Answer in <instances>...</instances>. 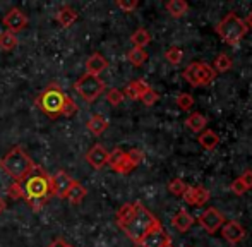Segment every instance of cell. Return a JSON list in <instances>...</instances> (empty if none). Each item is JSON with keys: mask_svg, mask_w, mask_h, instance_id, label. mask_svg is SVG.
<instances>
[{"mask_svg": "<svg viewBox=\"0 0 252 247\" xmlns=\"http://www.w3.org/2000/svg\"><path fill=\"white\" fill-rule=\"evenodd\" d=\"M165 247H175V246H173V244H172V241H170V242H168V244H166Z\"/></svg>", "mask_w": 252, "mask_h": 247, "instance_id": "obj_45", "label": "cell"}, {"mask_svg": "<svg viewBox=\"0 0 252 247\" xmlns=\"http://www.w3.org/2000/svg\"><path fill=\"white\" fill-rule=\"evenodd\" d=\"M194 223H196V220H194V216L187 210H180L179 213L173 215V218H172V227L175 228V230L182 232V234L189 230Z\"/></svg>", "mask_w": 252, "mask_h": 247, "instance_id": "obj_15", "label": "cell"}, {"mask_svg": "<svg viewBox=\"0 0 252 247\" xmlns=\"http://www.w3.org/2000/svg\"><path fill=\"white\" fill-rule=\"evenodd\" d=\"M86 161L93 168L100 170V168H103L106 165V161H108V151H106V148L103 146V144H94L86 153Z\"/></svg>", "mask_w": 252, "mask_h": 247, "instance_id": "obj_14", "label": "cell"}, {"mask_svg": "<svg viewBox=\"0 0 252 247\" xmlns=\"http://www.w3.org/2000/svg\"><path fill=\"white\" fill-rule=\"evenodd\" d=\"M130 84H132L134 88H136V91L139 93V100H141V96H143L144 93H146L148 90H151V86L146 83L144 79H136V81H130Z\"/></svg>", "mask_w": 252, "mask_h": 247, "instance_id": "obj_38", "label": "cell"}, {"mask_svg": "<svg viewBox=\"0 0 252 247\" xmlns=\"http://www.w3.org/2000/svg\"><path fill=\"white\" fill-rule=\"evenodd\" d=\"M124 93V96H127V98H130V100H139V93L136 91V88L132 86V84H127L126 86V90L122 91Z\"/></svg>", "mask_w": 252, "mask_h": 247, "instance_id": "obj_40", "label": "cell"}, {"mask_svg": "<svg viewBox=\"0 0 252 247\" xmlns=\"http://www.w3.org/2000/svg\"><path fill=\"white\" fill-rule=\"evenodd\" d=\"M9 196L12 199H24V192H23V187H21L19 182H12L9 185Z\"/></svg>", "mask_w": 252, "mask_h": 247, "instance_id": "obj_37", "label": "cell"}, {"mask_svg": "<svg viewBox=\"0 0 252 247\" xmlns=\"http://www.w3.org/2000/svg\"><path fill=\"white\" fill-rule=\"evenodd\" d=\"M124 93L120 90H117V88H112V90L106 91V101H108L110 105H113V107H119L120 103L124 101Z\"/></svg>", "mask_w": 252, "mask_h": 247, "instance_id": "obj_32", "label": "cell"}, {"mask_svg": "<svg viewBox=\"0 0 252 247\" xmlns=\"http://www.w3.org/2000/svg\"><path fill=\"white\" fill-rule=\"evenodd\" d=\"M170 241H172L170 235L163 230L161 223H158L155 228H151V230L144 235L143 241H141L137 246L139 247H165Z\"/></svg>", "mask_w": 252, "mask_h": 247, "instance_id": "obj_11", "label": "cell"}, {"mask_svg": "<svg viewBox=\"0 0 252 247\" xmlns=\"http://www.w3.org/2000/svg\"><path fill=\"white\" fill-rule=\"evenodd\" d=\"M74 184V179L67 172L59 170L57 174L50 175V190L52 196H57L59 199H65L70 185Z\"/></svg>", "mask_w": 252, "mask_h": 247, "instance_id": "obj_9", "label": "cell"}, {"mask_svg": "<svg viewBox=\"0 0 252 247\" xmlns=\"http://www.w3.org/2000/svg\"><path fill=\"white\" fill-rule=\"evenodd\" d=\"M86 194H88L86 187L81 184V182H76V181H74V184L70 185L69 192H67V197H65V199L69 201L70 204H79L81 201H83L84 197H86Z\"/></svg>", "mask_w": 252, "mask_h": 247, "instance_id": "obj_21", "label": "cell"}, {"mask_svg": "<svg viewBox=\"0 0 252 247\" xmlns=\"http://www.w3.org/2000/svg\"><path fill=\"white\" fill-rule=\"evenodd\" d=\"M134 208H136V204L134 203H126L124 206H120V210L117 211V225H119L120 228L124 227V225H127V221L132 218L134 215Z\"/></svg>", "mask_w": 252, "mask_h": 247, "instance_id": "obj_24", "label": "cell"}, {"mask_svg": "<svg viewBox=\"0 0 252 247\" xmlns=\"http://www.w3.org/2000/svg\"><path fill=\"white\" fill-rule=\"evenodd\" d=\"M130 41H132V45L136 48H144L146 45H150V41H151L150 31L144 30V28H139V30H136L130 34Z\"/></svg>", "mask_w": 252, "mask_h": 247, "instance_id": "obj_23", "label": "cell"}, {"mask_svg": "<svg viewBox=\"0 0 252 247\" xmlns=\"http://www.w3.org/2000/svg\"><path fill=\"white\" fill-rule=\"evenodd\" d=\"M197 141H199V144L204 150H208V151H211V150H215L216 146L220 144V137H218V134L215 132V130H202V132L199 134V137H197Z\"/></svg>", "mask_w": 252, "mask_h": 247, "instance_id": "obj_20", "label": "cell"}, {"mask_svg": "<svg viewBox=\"0 0 252 247\" xmlns=\"http://www.w3.org/2000/svg\"><path fill=\"white\" fill-rule=\"evenodd\" d=\"M47 247H74V246H70L69 242H65L63 239H55V241L50 242Z\"/></svg>", "mask_w": 252, "mask_h": 247, "instance_id": "obj_42", "label": "cell"}, {"mask_svg": "<svg viewBox=\"0 0 252 247\" xmlns=\"http://www.w3.org/2000/svg\"><path fill=\"white\" fill-rule=\"evenodd\" d=\"M137 5H139L137 0H117V7L122 9V10H126V12H132V10H136Z\"/></svg>", "mask_w": 252, "mask_h": 247, "instance_id": "obj_36", "label": "cell"}, {"mask_svg": "<svg viewBox=\"0 0 252 247\" xmlns=\"http://www.w3.org/2000/svg\"><path fill=\"white\" fill-rule=\"evenodd\" d=\"M177 107L186 112L190 110V108L194 107V96L189 93H180L179 96H177Z\"/></svg>", "mask_w": 252, "mask_h": 247, "instance_id": "obj_31", "label": "cell"}, {"mask_svg": "<svg viewBox=\"0 0 252 247\" xmlns=\"http://www.w3.org/2000/svg\"><path fill=\"white\" fill-rule=\"evenodd\" d=\"M197 221H199V225L208 234H215V232H218L220 228L223 227L225 216H223L221 211L216 210V208H208V210L197 218Z\"/></svg>", "mask_w": 252, "mask_h": 247, "instance_id": "obj_8", "label": "cell"}, {"mask_svg": "<svg viewBox=\"0 0 252 247\" xmlns=\"http://www.w3.org/2000/svg\"><path fill=\"white\" fill-rule=\"evenodd\" d=\"M158 98H159V94L156 93L155 90H148L146 93L143 94V96H141V101H143L144 105H146V107H153V105L156 103V101H158Z\"/></svg>", "mask_w": 252, "mask_h": 247, "instance_id": "obj_35", "label": "cell"}, {"mask_svg": "<svg viewBox=\"0 0 252 247\" xmlns=\"http://www.w3.org/2000/svg\"><path fill=\"white\" fill-rule=\"evenodd\" d=\"M105 81L100 76H90L84 74L79 79L74 83V90L76 93L83 98L86 103H93L98 96H101V93L105 91Z\"/></svg>", "mask_w": 252, "mask_h": 247, "instance_id": "obj_7", "label": "cell"}, {"mask_svg": "<svg viewBox=\"0 0 252 247\" xmlns=\"http://www.w3.org/2000/svg\"><path fill=\"white\" fill-rule=\"evenodd\" d=\"M77 10L72 9L70 5H63L59 9V12H57V23L60 24L62 28H70L74 23L77 21Z\"/></svg>", "mask_w": 252, "mask_h": 247, "instance_id": "obj_17", "label": "cell"}, {"mask_svg": "<svg viewBox=\"0 0 252 247\" xmlns=\"http://www.w3.org/2000/svg\"><path fill=\"white\" fill-rule=\"evenodd\" d=\"M126 156H127V160H129L130 163L134 165V168H136L137 165H139L141 161H143V158H144V156H143V151L137 150V148H132L130 151H127Z\"/></svg>", "mask_w": 252, "mask_h": 247, "instance_id": "obj_34", "label": "cell"}, {"mask_svg": "<svg viewBox=\"0 0 252 247\" xmlns=\"http://www.w3.org/2000/svg\"><path fill=\"white\" fill-rule=\"evenodd\" d=\"M165 9L170 16L179 19V17L186 16V14L189 12V3L184 2V0H170V2H166Z\"/></svg>", "mask_w": 252, "mask_h": 247, "instance_id": "obj_19", "label": "cell"}, {"mask_svg": "<svg viewBox=\"0 0 252 247\" xmlns=\"http://www.w3.org/2000/svg\"><path fill=\"white\" fill-rule=\"evenodd\" d=\"M240 181L244 182V185L247 187V190L252 189V170H251V168H247V170L240 175Z\"/></svg>", "mask_w": 252, "mask_h": 247, "instance_id": "obj_41", "label": "cell"}, {"mask_svg": "<svg viewBox=\"0 0 252 247\" xmlns=\"http://www.w3.org/2000/svg\"><path fill=\"white\" fill-rule=\"evenodd\" d=\"M249 28H247L246 21L240 19L235 12H228L218 24H216V33L223 40V43L235 47L242 41V38L247 34Z\"/></svg>", "mask_w": 252, "mask_h": 247, "instance_id": "obj_4", "label": "cell"}, {"mask_svg": "<svg viewBox=\"0 0 252 247\" xmlns=\"http://www.w3.org/2000/svg\"><path fill=\"white\" fill-rule=\"evenodd\" d=\"M17 43H19V40H17V36L14 33H10V31L0 33V48H2V50H5V52L14 50V48L17 47Z\"/></svg>", "mask_w": 252, "mask_h": 247, "instance_id": "obj_25", "label": "cell"}, {"mask_svg": "<svg viewBox=\"0 0 252 247\" xmlns=\"http://www.w3.org/2000/svg\"><path fill=\"white\" fill-rule=\"evenodd\" d=\"M76 112H77L76 101H74L70 96H67L65 98V103H63V107H62V114H60V115H63V117H72Z\"/></svg>", "mask_w": 252, "mask_h": 247, "instance_id": "obj_33", "label": "cell"}, {"mask_svg": "<svg viewBox=\"0 0 252 247\" xmlns=\"http://www.w3.org/2000/svg\"><path fill=\"white\" fill-rule=\"evenodd\" d=\"M86 127H88V130H90L91 134H94V136H101V134L108 129V121H106L103 115L94 114V115H91V117L88 119Z\"/></svg>", "mask_w": 252, "mask_h": 247, "instance_id": "obj_18", "label": "cell"}, {"mask_svg": "<svg viewBox=\"0 0 252 247\" xmlns=\"http://www.w3.org/2000/svg\"><path fill=\"white\" fill-rule=\"evenodd\" d=\"M106 67H108V61L101 54H93L86 61V74H90V76H100Z\"/></svg>", "mask_w": 252, "mask_h": 247, "instance_id": "obj_16", "label": "cell"}, {"mask_svg": "<svg viewBox=\"0 0 252 247\" xmlns=\"http://www.w3.org/2000/svg\"><path fill=\"white\" fill-rule=\"evenodd\" d=\"M230 189H232V192L237 194V196H242V194L247 192V187L244 185V182L240 181V177L235 179V181H233L232 184H230Z\"/></svg>", "mask_w": 252, "mask_h": 247, "instance_id": "obj_39", "label": "cell"}, {"mask_svg": "<svg viewBox=\"0 0 252 247\" xmlns=\"http://www.w3.org/2000/svg\"><path fill=\"white\" fill-rule=\"evenodd\" d=\"M124 158H126V151H122L120 148H117V150H113L112 153H108V161H106V165H108L113 172H117V168L122 165Z\"/></svg>", "mask_w": 252, "mask_h": 247, "instance_id": "obj_28", "label": "cell"}, {"mask_svg": "<svg viewBox=\"0 0 252 247\" xmlns=\"http://www.w3.org/2000/svg\"><path fill=\"white\" fill-rule=\"evenodd\" d=\"M5 210V203H3V199L0 197V215H2V211Z\"/></svg>", "mask_w": 252, "mask_h": 247, "instance_id": "obj_44", "label": "cell"}, {"mask_svg": "<svg viewBox=\"0 0 252 247\" xmlns=\"http://www.w3.org/2000/svg\"><path fill=\"white\" fill-rule=\"evenodd\" d=\"M182 77L190 84L192 88L197 86H208L215 81L216 72L209 63L206 62H192L182 70Z\"/></svg>", "mask_w": 252, "mask_h": 247, "instance_id": "obj_6", "label": "cell"}, {"mask_svg": "<svg viewBox=\"0 0 252 247\" xmlns=\"http://www.w3.org/2000/svg\"><path fill=\"white\" fill-rule=\"evenodd\" d=\"M221 235L226 242L230 244H239L246 237V228L239 223V221H225L221 227Z\"/></svg>", "mask_w": 252, "mask_h": 247, "instance_id": "obj_13", "label": "cell"}, {"mask_svg": "<svg viewBox=\"0 0 252 247\" xmlns=\"http://www.w3.org/2000/svg\"><path fill=\"white\" fill-rule=\"evenodd\" d=\"M67 94L62 91V88L57 83H50L36 98V107L43 112L45 115H48L50 119H57L62 114V107L65 103Z\"/></svg>", "mask_w": 252, "mask_h": 247, "instance_id": "obj_5", "label": "cell"}, {"mask_svg": "<svg viewBox=\"0 0 252 247\" xmlns=\"http://www.w3.org/2000/svg\"><path fill=\"white\" fill-rule=\"evenodd\" d=\"M34 167H36V163L31 160L30 154L21 146H14L12 150L0 160V168H2L9 177H12L14 182H21L26 175H30L31 172H33Z\"/></svg>", "mask_w": 252, "mask_h": 247, "instance_id": "obj_3", "label": "cell"}, {"mask_svg": "<svg viewBox=\"0 0 252 247\" xmlns=\"http://www.w3.org/2000/svg\"><path fill=\"white\" fill-rule=\"evenodd\" d=\"M206 124H208V119H206L204 115H201L199 112H194V114H190L189 117L186 119V125L196 134H201L202 130H204Z\"/></svg>", "mask_w": 252, "mask_h": 247, "instance_id": "obj_22", "label": "cell"}, {"mask_svg": "<svg viewBox=\"0 0 252 247\" xmlns=\"http://www.w3.org/2000/svg\"><path fill=\"white\" fill-rule=\"evenodd\" d=\"M232 65H233V62L228 55L220 54L218 57L215 59V65H213V69H215V72H228V70L232 69Z\"/></svg>", "mask_w": 252, "mask_h": 247, "instance_id": "obj_27", "label": "cell"}, {"mask_svg": "<svg viewBox=\"0 0 252 247\" xmlns=\"http://www.w3.org/2000/svg\"><path fill=\"white\" fill-rule=\"evenodd\" d=\"M165 59L166 62H170L172 65H179L184 59V52L180 47H170L168 50L165 52Z\"/></svg>", "mask_w": 252, "mask_h": 247, "instance_id": "obj_29", "label": "cell"}, {"mask_svg": "<svg viewBox=\"0 0 252 247\" xmlns=\"http://www.w3.org/2000/svg\"><path fill=\"white\" fill-rule=\"evenodd\" d=\"M19 184L23 187L24 199H26V203L30 204V208L33 211H40L52 196L50 175L40 165H36L33 168V172L30 175H26Z\"/></svg>", "mask_w": 252, "mask_h": 247, "instance_id": "obj_1", "label": "cell"}, {"mask_svg": "<svg viewBox=\"0 0 252 247\" xmlns=\"http://www.w3.org/2000/svg\"><path fill=\"white\" fill-rule=\"evenodd\" d=\"M127 59H129V62L132 63V65L139 67L143 65L144 62L148 61V52L144 50V48H130L129 54H127Z\"/></svg>", "mask_w": 252, "mask_h": 247, "instance_id": "obj_26", "label": "cell"}, {"mask_svg": "<svg viewBox=\"0 0 252 247\" xmlns=\"http://www.w3.org/2000/svg\"><path fill=\"white\" fill-rule=\"evenodd\" d=\"M246 24H247V28H249V30H252V10H251V14H249V16H247Z\"/></svg>", "mask_w": 252, "mask_h": 247, "instance_id": "obj_43", "label": "cell"}, {"mask_svg": "<svg viewBox=\"0 0 252 247\" xmlns=\"http://www.w3.org/2000/svg\"><path fill=\"white\" fill-rule=\"evenodd\" d=\"M182 199L190 206H204L209 201V190L202 185H187Z\"/></svg>", "mask_w": 252, "mask_h": 247, "instance_id": "obj_12", "label": "cell"}, {"mask_svg": "<svg viewBox=\"0 0 252 247\" xmlns=\"http://www.w3.org/2000/svg\"><path fill=\"white\" fill-rule=\"evenodd\" d=\"M2 23H3V26L7 28V31H10V33L16 34L28 26V17L23 10L17 9V7H14V9H10L9 12L3 16Z\"/></svg>", "mask_w": 252, "mask_h": 247, "instance_id": "obj_10", "label": "cell"}, {"mask_svg": "<svg viewBox=\"0 0 252 247\" xmlns=\"http://www.w3.org/2000/svg\"><path fill=\"white\" fill-rule=\"evenodd\" d=\"M134 204H136L134 215H132V218L127 221V225L122 227V232H126V235L132 242L139 244L144 235L159 223V220H156L155 215H153L141 201H134Z\"/></svg>", "mask_w": 252, "mask_h": 247, "instance_id": "obj_2", "label": "cell"}, {"mask_svg": "<svg viewBox=\"0 0 252 247\" xmlns=\"http://www.w3.org/2000/svg\"><path fill=\"white\" fill-rule=\"evenodd\" d=\"M186 189H187V185L182 179H173V181L168 182V192L173 194L175 197H182Z\"/></svg>", "mask_w": 252, "mask_h": 247, "instance_id": "obj_30", "label": "cell"}]
</instances>
